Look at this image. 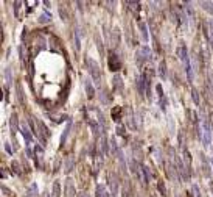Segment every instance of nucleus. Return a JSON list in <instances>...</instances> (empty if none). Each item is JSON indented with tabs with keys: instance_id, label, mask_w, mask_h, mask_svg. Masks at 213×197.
Returning a JSON list of instances; mask_svg holds the SVG:
<instances>
[{
	"instance_id": "obj_6",
	"label": "nucleus",
	"mask_w": 213,
	"mask_h": 197,
	"mask_svg": "<svg viewBox=\"0 0 213 197\" xmlns=\"http://www.w3.org/2000/svg\"><path fill=\"white\" fill-rule=\"evenodd\" d=\"M79 197H89L87 194H79Z\"/></svg>"
},
{
	"instance_id": "obj_3",
	"label": "nucleus",
	"mask_w": 213,
	"mask_h": 197,
	"mask_svg": "<svg viewBox=\"0 0 213 197\" xmlns=\"http://www.w3.org/2000/svg\"><path fill=\"white\" fill-rule=\"evenodd\" d=\"M22 135H23L25 141H26V142H28V144H30V142H31V135H30V130H28V127H26L25 124L22 125Z\"/></svg>"
},
{
	"instance_id": "obj_1",
	"label": "nucleus",
	"mask_w": 213,
	"mask_h": 197,
	"mask_svg": "<svg viewBox=\"0 0 213 197\" xmlns=\"http://www.w3.org/2000/svg\"><path fill=\"white\" fill-rule=\"evenodd\" d=\"M87 63V64H89V72L92 74V77H94L95 80H100V72H98V64H97V63L94 61V60H87L86 61Z\"/></svg>"
},
{
	"instance_id": "obj_2",
	"label": "nucleus",
	"mask_w": 213,
	"mask_h": 197,
	"mask_svg": "<svg viewBox=\"0 0 213 197\" xmlns=\"http://www.w3.org/2000/svg\"><path fill=\"white\" fill-rule=\"evenodd\" d=\"M109 66H110V70H118L120 67H122V63H120V60L117 58V55H114V53H110Z\"/></svg>"
},
{
	"instance_id": "obj_4",
	"label": "nucleus",
	"mask_w": 213,
	"mask_h": 197,
	"mask_svg": "<svg viewBox=\"0 0 213 197\" xmlns=\"http://www.w3.org/2000/svg\"><path fill=\"white\" fill-rule=\"evenodd\" d=\"M16 130H17V118L13 116L11 118V133L13 135H16Z\"/></svg>"
},
{
	"instance_id": "obj_5",
	"label": "nucleus",
	"mask_w": 213,
	"mask_h": 197,
	"mask_svg": "<svg viewBox=\"0 0 213 197\" xmlns=\"http://www.w3.org/2000/svg\"><path fill=\"white\" fill-rule=\"evenodd\" d=\"M86 89L89 91V97H92V95H94V88H92V85H90L89 82L86 83Z\"/></svg>"
}]
</instances>
